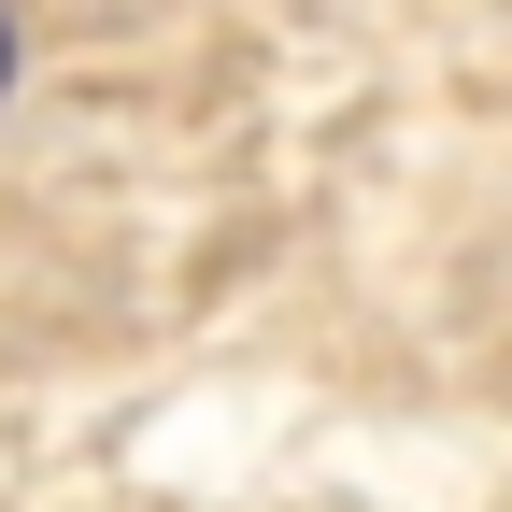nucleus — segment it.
I'll return each instance as SVG.
<instances>
[{
    "instance_id": "f257e3e1",
    "label": "nucleus",
    "mask_w": 512,
    "mask_h": 512,
    "mask_svg": "<svg viewBox=\"0 0 512 512\" xmlns=\"http://www.w3.org/2000/svg\"><path fill=\"white\" fill-rule=\"evenodd\" d=\"M0 100H15V29H0Z\"/></svg>"
}]
</instances>
